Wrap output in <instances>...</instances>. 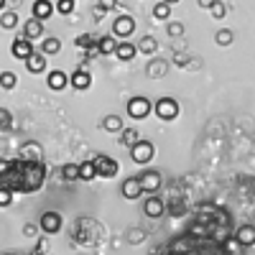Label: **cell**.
Wrapping results in <instances>:
<instances>
[{
	"mask_svg": "<svg viewBox=\"0 0 255 255\" xmlns=\"http://www.w3.org/2000/svg\"><path fill=\"white\" fill-rule=\"evenodd\" d=\"M51 13H54L51 0H36V3H33V18H38V20H49Z\"/></svg>",
	"mask_w": 255,
	"mask_h": 255,
	"instance_id": "obj_17",
	"label": "cell"
},
{
	"mask_svg": "<svg viewBox=\"0 0 255 255\" xmlns=\"http://www.w3.org/2000/svg\"><path fill=\"white\" fill-rule=\"evenodd\" d=\"M143 212L151 220H156V217H161L163 212H166V204H163V199H158V197H148L145 202H143Z\"/></svg>",
	"mask_w": 255,
	"mask_h": 255,
	"instance_id": "obj_12",
	"label": "cell"
},
{
	"mask_svg": "<svg viewBox=\"0 0 255 255\" xmlns=\"http://www.w3.org/2000/svg\"><path fill=\"white\" fill-rule=\"evenodd\" d=\"M49 250V243L46 240H38V248H36V253H46Z\"/></svg>",
	"mask_w": 255,
	"mask_h": 255,
	"instance_id": "obj_41",
	"label": "cell"
},
{
	"mask_svg": "<svg viewBox=\"0 0 255 255\" xmlns=\"http://www.w3.org/2000/svg\"><path fill=\"white\" fill-rule=\"evenodd\" d=\"M36 232H38V227H36V225H31V222L23 227V235H26V238H36Z\"/></svg>",
	"mask_w": 255,
	"mask_h": 255,
	"instance_id": "obj_39",
	"label": "cell"
},
{
	"mask_svg": "<svg viewBox=\"0 0 255 255\" xmlns=\"http://www.w3.org/2000/svg\"><path fill=\"white\" fill-rule=\"evenodd\" d=\"M135 33V20L130 18V15H118L115 20H113V36L115 38H128V36H133Z\"/></svg>",
	"mask_w": 255,
	"mask_h": 255,
	"instance_id": "obj_6",
	"label": "cell"
},
{
	"mask_svg": "<svg viewBox=\"0 0 255 255\" xmlns=\"http://www.w3.org/2000/svg\"><path fill=\"white\" fill-rule=\"evenodd\" d=\"M23 36L26 38H41L44 36V20H38V18H31L28 23H26V28H23Z\"/></svg>",
	"mask_w": 255,
	"mask_h": 255,
	"instance_id": "obj_18",
	"label": "cell"
},
{
	"mask_svg": "<svg viewBox=\"0 0 255 255\" xmlns=\"http://www.w3.org/2000/svg\"><path fill=\"white\" fill-rule=\"evenodd\" d=\"M15 84H18V77L13 72H0V87L3 90H13Z\"/></svg>",
	"mask_w": 255,
	"mask_h": 255,
	"instance_id": "obj_29",
	"label": "cell"
},
{
	"mask_svg": "<svg viewBox=\"0 0 255 255\" xmlns=\"http://www.w3.org/2000/svg\"><path fill=\"white\" fill-rule=\"evenodd\" d=\"M166 72H168V64H166L163 59H153V61H148L145 74L151 77V79H158V77H163Z\"/></svg>",
	"mask_w": 255,
	"mask_h": 255,
	"instance_id": "obj_19",
	"label": "cell"
},
{
	"mask_svg": "<svg viewBox=\"0 0 255 255\" xmlns=\"http://www.w3.org/2000/svg\"><path fill=\"white\" fill-rule=\"evenodd\" d=\"M153 18H156V20H168V18H171V5L161 0V3L153 8Z\"/></svg>",
	"mask_w": 255,
	"mask_h": 255,
	"instance_id": "obj_28",
	"label": "cell"
},
{
	"mask_svg": "<svg viewBox=\"0 0 255 255\" xmlns=\"http://www.w3.org/2000/svg\"><path fill=\"white\" fill-rule=\"evenodd\" d=\"M135 54H138L135 44H130V41H118V46H115V56H118L120 61H133V59H135Z\"/></svg>",
	"mask_w": 255,
	"mask_h": 255,
	"instance_id": "obj_15",
	"label": "cell"
},
{
	"mask_svg": "<svg viewBox=\"0 0 255 255\" xmlns=\"http://www.w3.org/2000/svg\"><path fill=\"white\" fill-rule=\"evenodd\" d=\"M0 26H3V28H8V31H13V28L18 26V15H15L13 10L3 13V15H0Z\"/></svg>",
	"mask_w": 255,
	"mask_h": 255,
	"instance_id": "obj_30",
	"label": "cell"
},
{
	"mask_svg": "<svg viewBox=\"0 0 255 255\" xmlns=\"http://www.w3.org/2000/svg\"><path fill=\"white\" fill-rule=\"evenodd\" d=\"M153 156H156V148H153V143L151 140H138L133 148H130V158L135 161V163H151L153 161Z\"/></svg>",
	"mask_w": 255,
	"mask_h": 255,
	"instance_id": "obj_5",
	"label": "cell"
},
{
	"mask_svg": "<svg viewBox=\"0 0 255 255\" xmlns=\"http://www.w3.org/2000/svg\"><path fill=\"white\" fill-rule=\"evenodd\" d=\"M79 179H82V181H92V179H97V171H95V163H92V161L79 163Z\"/></svg>",
	"mask_w": 255,
	"mask_h": 255,
	"instance_id": "obj_25",
	"label": "cell"
},
{
	"mask_svg": "<svg viewBox=\"0 0 255 255\" xmlns=\"http://www.w3.org/2000/svg\"><path fill=\"white\" fill-rule=\"evenodd\" d=\"M118 5V0H100V8L105 10V13H108V10H113Z\"/></svg>",
	"mask_w": 255,
	"mask_h": 255,
	"instance_id": "obj_38",
	"label": "cell"
},
{
	"mask_svg": "<svg viewBox=\"0 0 255 255\" xmlns=\"http://www.w3.org/2000/svg\"><path fill=\"white\" fill-rule=\"evenodd\" d=\"M74 44H77L79 49H95V46H97V38L90 36V33H82V36H77Z\"/></svg>",
	"mask_w": 255,
	"mask_h": 255,
	"instance_id": "obj_31",
	"label": "cell"
},
{
	"mask_svg": "<svg viewBox=\"0 0 255 255\" xmlns=\"http://www.w3.org/2000/svg\"><path fill=\"white\" fill-rule=\"evenodd\" d=\"M92 163H95L97 176H102V179H113V176H118V161H115L113 156L100 153V156L92 158Z\"/></svg>",
	"mask_w": 255,
	"mask_h": 255,
	"instance_id": "obj_4",
	"label": "cell"
},
{
	"mask_svg": "<svg viewBox=\"0 0 255 255\" xmlns=\"http://www.w3.org/2000/svg\"><path fill=\"white\" fill-rule=\"evenodd\" d=\"M115 46H118L115 36H102V38H97V51H100V54H115Z\"/></svg>",
	"mask_w": 255,
	"mask_h": 255,
	"instance_id": "obj_22",
	"label": "cell"
},
{
	"mask_svg": "<svg viewBox=\"0 0 255 255\" xmlns=\"http://www.w3.org/2000/svg\"><path fill=\"white\" fill-rule=\"evenodd\" d=\"M102 130L120 133V130H123V118H120V115H105V118H102Z\"/></svg>",
	"mask_w": 255,
	"mask_h": 255,
	"instance_id": "obj_20",
	"label": "cell"
},
{
	"mask_svg": "<svg viewBox=\"0 0 255 255\" xmlns=\"http://www.w3.org/2000/svg\"><path fill=\"white\" fill-rule=\"evenodd\" d=\"M168 36H171V38L184 36V23H179V20H171V23H168Z\"/></svg>",
	"mask_w": 255,
	"mask_h": 255,
	"instance_id": "obj_37",
	"label": "cell"
},
{
	"mask_svg": "<svg viewBox=\"0 0 255 255\" xmlns=\"http://www.w3.org/2000/svg\"><path fill=\"white\" fill-rule=\"evenodd\" d=\"M235 240H238L243 248L255 245V227H253V225H243V227L235 232Z\"/></svg>",
	"mask_w": 255,
	"mask_h": 255,
	"instance_id": "obj_16",
	"label": "cell"
},
{
	"mask_svg": "<svg viewBox=\"0 0 255 255\" xmlns=\"http://www.w3.org/2000/svg\"><path fill=\"white\" fill-rule=\"evenodd\" d=\"M46 67H49V61H46V54H31L28 59H26V69L31 72V74H41V72H46Z\"/></svg>",
	"mask_w": 255,
	"mask_h": 255,
	"instance_id": "obj_13",
	"label": "cell"
},
{
	"mask_svg": "<svg viewBox=\"0 0 255 255\" xmlns=\"http://www.w3.org/2000/svg\"><path fill=\"white\" fill-rule=\"evenodd\" d=\"M153 113H156V118L163 120V123L176 120V118H179V102H176L174 97H161V100L153 102Z\"/></svg>",
	"mask_w": 255,
	"mask_h": 255,
	"instance_id": "obj_2",
	"label": "cell"
},
{
	"mask_svg": "<svg viewBox=\"0 0 255 255\" xmlns=\"http://www.w3.org/2000/svg\"><path fill=\"white\" fill-rule=\"evenodd\" d=\"M10 204H13V191L0 186V207H10Z\"/></svg>",
	"mask_w": 255,
	"mask_h": 255,
	"instance_id": "obj_36",
	"label": "cell"
},
{
	"mask_svg": "<svg viewBox=\"0 0 255 255\" xmlns=\"http://www.w3.org/2000/svg\"><path fill=\"white\" fill-rule=\"evenodd\" d=\"M41 51H44L46 56L59 54V51H61V41H59V38H54V36H49L46 41H41Z\"/></svg>",
	"mask_w": 255,
	"mask_h": 255,
	"instance_id": "obj_24",
	"label": "cell"
},
{
	"mask_svg": "<svg viewBox=\"0 0 255 255\" xmlns=\"http://www.w3.org/2000/svg\"><path fill=\"white\" fill-rule=\"evenodd\" d=\"M232 31L230 28H225V31H217V36H215V41H217V46H230L232 44Z\"/></svg>",
	"mask_w": 255,
	"mask_h": 255,
	"instance_id": "obj_35",
	"label": "cell"
},
{
	"mask_svg": "<svg viewBox=\"0 0 255 255\" xmlns=\"http://www.w3.org/2000/svg\"><path fill=\"white\" fill-rule=\"evenodd\" d=\"M138 140H140V135H138L135 128H123V130H120V145H125V148H133Z\"/></svg>",
	"mask_w": 255,
	"mask_h": 255,
	"instance_id": "obj_21",
	"label": "cell"
},
{
	"mask_svg": "<svg viewBox=\"0 0 255 255\" xmlns=\"http://www.w3.org/2000/svg\"><path fill=\"white\" fill-rule=\"evenodd\" d=\"M199 3V8H212V3H215V0H197Z\"/></svg>",
	"mask_w": 255,
	"mask_h": 255,
	"instance_id": "obj_42",
	"label": "cell"
},
{
	"mask_svg": "<svg viewBox=\"0 0 255 255\" xmlns=\"http://www.w3.org/2000/svg\"><path fill=\"white\" fill-rule=\"evenodd\" d=\"M46 179V166L41 161H26V158H15V161H0V186L15 191H36L44 186Z\"/></svg>",
	"mask_w": 255,
	"mask_h": 255,
	"instance_id": "obj_1",
	"label": "cell"
},
{
	"mask_svg": "<svg viewBox=\"0 0 255 255\" xmlns=\"http://www.w3.org/2000/svg\"><path fill=\"white\" fill-rule=\"evenodd\" d=\"M209 10H212V18H217V20H220V18H225V15H227V5H225V0H215Z\"/></svg>",
	"mask_w": 255,
	"mask_h": 255,
	"instance_id": "obj_32",
	"label": "cell"
},
{
	"mask_svg": "<svg viewBox=\"0 0 255 255\" xmlns=\"http://www.w3.org/2000/svg\"><path fill=\"white\" fill-rule=\"evenodd\" d=\"M163 3H168V5H174V3H179V0H163Z\"/></svg>",
	"mask_w": 255,
	"mask_h": 255,
	"instance_id": "obj_43",
	"label": "cell"
},
{
	"mask_svg": "<svg viewBox=\"0 0 255 255\" xmlns=\"http://www.w3.org/2000/svg\"><path fill=\"white\" fill-rule=\"evenodd\" d=\"M61 225H64V220H61L59 212H44V215H41V230L49 232V235L59 232V230H61Z\"/></svg>",
	"mask_w": 255,
	"mask_h": 255,
	"instance_id": "obj_9",
	"label": "cell"
},
{
	"mask_svg": "<svg viewBox=\"0 0 255 255\" xmlns=\"http://www.w3.org/2000/svg\"><path fill=\"white\" fill-rule=\"evenodd\" d=\"M61 179L64 181H77L79 179V163H67L61 168Z\"/></svg>",
	"mask_w": 255,
	"mask_h": 255,
	"instance_id": "obj_27",
	"label": "cell"
},
{
	"mask_svg": "<svg viewBox=\"0 0 255 255\" xmlns=\"http://www.w3.org/2000/svg\"><path fill=\"white\" fill-rule=\"evenodd\" d=\"M54 10H59L61 15H69V13H74V0H56Z\"/></svg>",
	"mask_w": 255,
	"mask_h": 255,
	"instance_id": "obj_33",
	"label": "cell"
},
{
	"mask_svg": "<svg viewBox=\"0 0 255 255\" xmlns=\"http://www.w3.org/2000/svg\"><path fill=\"white\" fill-rule=\"evenodd\" d=\"M153 113V102L148 100V97H133L130 102H128V115H130L133 120H143Z\"/></svg>",
	"mask_w": 255,
	"mask_h": 255,
	"instance_id": "obj_3",
	"label": "cell"
},
{
	"mask_svg": "<svg viewBox=\"0 0 255 255\" xmlns=\"http://www.w3.org/2000/svg\"><path fill=\"white\" fill-rule=\"evenodd\" d=\"M5 3H8V0H0V10H3V8H5Z\"/></svg>",
	"mask_w": 255,
	"mask_h": 255,
	"instance_id": "obj_44",
	"label": "cell"
},
{
	"mask_svg": "<svg viewBox=\"0 0 255 255\" xmlns=\"http://www.w3.org/2000/svg\"><path fill=\"white\" fill-rule=\"evenodd\" d=\"M10 125H13V115L8 108H0V130H10Z\"/></svg>",
	"mask_w": 255,
	"mask_h": 255,
	"instance_id": "obj_34",
	"label": "cell"
},
{
	"mask_svg": "<svg viewBox=\"0 0 255 255\" xmlns=\"http://www.w3.org/2000/svg\"><path fill=\"white\" fill-rule=\"evenodd\" d=\"M240 248H243V245H240L238 240H230V243H227V250H230V253H235V255L240 253Z\"/></svg>",
	"mask_w": 255,
	"mask_h": 255,
	"instance_id": "obj_40",
	"label": "cell"
},
{
	"mask_svg": "<svg viewBox=\"0 0 255 255\" xmlns=\"http://www.w3.org/2000/svg\"><path fill=\"white\" fill-rule=\"evenodd\" d=\"M120 191H123V197H125V199H138V197L143 194L140 179H138V176H130V179H125V181H123V186H120Z\"/></svg>",
	"mask_w": 255,
	"mask_h": 255,
	"instance_id": "obj_10",
	"label": "cell"
},
{
	"mask_svg": "<svg viewBox=\"0 0 255 255\" xmlns=\"http://www.w3.org/2000/svg\"><path fill=\"white\" fill-rule=\"evenodd\" d=\"M46 82H49V87H51V90L61 92V90H67V87H69V74H64L61 69H54V72H49Z\"/></svg>",
	"mask_w": 255,
	"mask_h": 255,
	"instance_id": "obj_14",
	"label": "cell"
},
{
	"mask_svg": "<svg viewBox=\"0 0 255 255\" xmlns=\"http://www.w3.org/2000/svg\"><path fill=\"white\" fill-rule=\"evenodd\" d=\"M10 54L15 56V59H20V61H26L31 54H33V41L31 38H15L13 41V46H10Z\"/></svg>",
	"mask_w": 255,
	"mask_h": 255,
	"instance_id": "obj_8",
	"label": "cell"
},
{
	"mask_svg": "<svg viewBox=\"0 0 255 255\" xmlns=\"http://www.w3.org/2000/svg\"><path fill=\"white\" fill-rule=\"evenodd\" d=\"M20 158H26V161H41V148L33 145V143L23 145V148H20Z\"/></svg>",
	"mask_w": 255,
	"mask_h": 255,
	"instance_id": "obj_26",
	"label": "cell"
},
{
	"mask_svg": "<svg viewBox=\"0 0 255 255\" xmlns=\"http://www.w3.org/2000/svg\"><path fill=\"white\" fill-rule=\"evenodd\" d=\"M69 84H72L74 90L84 92V90H90V87H92V77H90L87 69H77V72L69 77Z\"/></svg>",
	"mask_w": 255,
	"mask_h": 255,
	"instance_id": "obj_11",
	"label": "cell"
},
{
	"mask_svg": "<svg viewBox=\"0 0 255 255\" xmlns=\"http://www.w3.org/2000/svg\"><path fill=\"white\" fill-rule=\"evenodd\" d=\"M138 179H140V186H143V191H151V194H156V191L163 186V179H161V174H158V171H153V168H148V171H143Z\"/></svg>",
	"mask_w": 255,
	"mask_h": 255,
	"instance_id": "obj_7",
	"label": "cell"
},
{
	"mask_svg": "<svg viewBox=\"0 0 255 255\" xmlns=\"http://www.w3.org/2000/svg\"><path fill=\"white\" fill-rule=\"evenodd\" d=\"M140 54H156V49H158V41L153 38V36H143L140 41H138V46H135Z\"/></svg>",
	"mask_w": 255,
	"mask_h": 255,
	"instance_id": "obj_23",
	"label": "cell"
}]
</instances>
